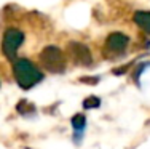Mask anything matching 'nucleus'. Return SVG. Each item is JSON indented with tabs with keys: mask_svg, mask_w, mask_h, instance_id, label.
Instances as JSON below:
<instances>
[{
	"mask_svg": "<svg viewBox=\"0 0 150 149\" xmlns=\"http://www.w3.org/2000/svg\"><path fill=\"white\" fill-rule=\"evenodd\" d=\"M13 76H15L18 85L24 90L35 87L38 82L43 80V74L32 61L26 58L15 59L13 61Z\"/></svg>",
	"mask_w": 150,
	"mask_h": 149,
	"instance_id": "f257e3e1",
	"label": "nucleus"
},
{
	"mask_svg": "<svg viewBox=\"0 0 150 149\" xmlns=\"http://www.w3.org/2000/svg\"><path fill=\"white\" fill-rule=\"evenodd\" d=\"M69 55L72 56L74 63L78 66H90L93 63L91 51L86 45L80 43V42H70L69 43Z\"/></svg>",
	"mask_w": 150,
	"mask_h": 149,
	"instance_id": "20e7f679",
	"label": "nucleus"
},
{
	"mask_svg": "<svg viewBox=\"0 0 150 149\" xmlns=\"http://www.w3.org/2000/svg\"><path fill=\"white\" fill-rule=\"evenodd\" d=\"M80 80H81V82H88L90 85H96L99 82V77H94V79H91V77H88V79H86V77H83V79H80Z\"/></svg>",
	"mask_w": 150,
	"mask_h": 149,
	"instance_id": "1a4fd4ad",
	"label": "nucleus"
},
{
	"mask_svg": "<svg viewBox=\"0 0 150 149\" xmlns=\"http://www.w3.org/2000/svg\"><path fill=\"white\" fill-rule=\"evenodd\" d=\"M101 106V99L98 96H88L83 101V108L85 109H98Z\"/></svg>",
	"mask_w": 150,
	"mask_h": 149,
	"instance_id": "6e6552de",
	"label": "nucleus"
},
{
	"mask_svg": "<svg viewBox=\"0 0 150 149\" xmlns=\"http://www.w3.org/2000/svg\"><path fill=\"white\" fill-rule=\"evenodd\" d=\"M24 42V32L16 27H10L6 29V32L3 34L2 38V51L10 61H15L16 59V53L19 47L23 45Z\"/></svg>",
	"mask_w": 150,
	"mask_h": 149,
	"instance_id": "7ed1b4c3",
	"label": "nucleus"
},
{
	"mask_svg": "<svg viewBox=\"0 0 150 149\" xmlns=\"http://www.w3.org/2000/svg\"><path fill=\"white\" fill-rule=\"evenodd\" d=\"M85 127H86V117H85V114H75L72 117V128L74 132H83Z\"/></svg>",
	"mask_w": 150,
	"mask_h": 149,
	"instance_id": "0eeeda50",
	"label": "nucleus"
},
{
	"mask_svg": "<svg viewBox=\"0 0 150 149\" xmlns=\"http://www.w3.org/2000/svg\"><path fill=\"white\" fill-rule=\"evenodd\" d=\"M134 23L144 32L150 34V11H137L134 13Z\"/></svg>",
	"mask_w": 150,
	"mask_h": 149,
	"instance_id": "423d86ee",
	"label": "nucleus"
},
{
	"mask_svg": "<svg viewBox=\"0 0 150 149\" xmlns=\"http://www.w3.org/2000/svg\"><path fill=\"white\" fill-rule=\"evenodd\" d=\"M40 63L46 71L53 74H61L66 71V56L61 51V48L54 47V45H50L42 50Z\"/></svg>",
	"mask_w": 150,
	"mask_h": 149,
	"instance_id": "f03ea898",
	"label": "nucleus"
},
{
	"mask_svg": "<svg viewBox=\"0 0 150 149\" xmlns=\"http://www.w3.org/2000/svg\"><path fill=\"white\" fill-rule=\"evenodd\" d=\"M128 43H129V38L128 35L121 34V32H113L107 37L105 40V50L110 51L112 55H120L126 50Z\"/></svg>",
	"mask_w": 150,
	"mask_h": 149,
	"instance_id": "39448f33",
	"label": "nucleus"
}]
</instances>
